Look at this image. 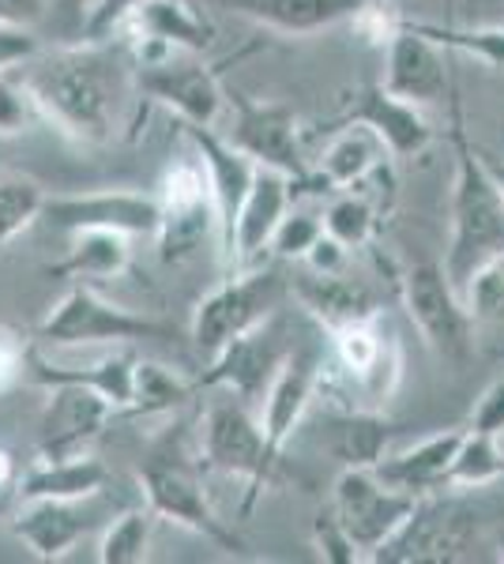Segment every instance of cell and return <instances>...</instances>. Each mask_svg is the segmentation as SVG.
Here are the masks:
<instances>
[{"mask_svg": "<svg viewBox=\"0 0 504 564\" xmlns=\"http://www.w3.org/2000/svg\"><path fill=\"white\" fill-rule=\"evenodd\" d=\"M23 87L31 90L42 121L87 148H103L117 135L121 106L132 76L106 42H76L42 50L23 65Z\"/></svg>", "mask_w": 504, "mask_h": 564, "instance_id": "1", "label": "cell"}, {"mask_svg": "<svg viewBox=\"0 0 504 564\" xmlns=\"http://www.w3.org/2000/svg\"><path fill=\"white\" fill-rule=\"evenodd\" d=\"M452 241H448L441 268L452 279V286L463 290V282L504 249V193L485 170L479 143H471L467 135L460 98H452Z\"/></svg>", "mask_w": 504, "mask_h": 564, "instance_id": "2", "label": "cell"}, {"mask_svg": "<svg viewBox=\"0 0 504 564\" xmlns=\"http://www.w3.org/2000/svg\"><path fill=\"white\" fill-rule=\"evenodd\" d=\"M136 481H140L143 500L159 520L200 534L226 553H245L242 534L226 520H218V512L211 508L200 463L189 456L181 433H167L162 441H154V448L136 467Z\"/></svg>", "mask_w": 504, "mask_h": 564, "instance_id": "3", "label": "cell"}, {"mask_svg": "<svg viewBox=\"0 0 504 564\" xmlns=\"http://www.w3.org/2000/svg\"><path fill=\"white\" fill-rule=\"evenodd\" d=\"M200 463L218 475L242 478L249 486L242 512L249 516L253 505L279 481V463L268 452L260 417L249 411L245 399L223 391V399H211L200 417Z\"/></svg>", "mask_w": 504, "mask_h": 564, "instance_id": "4", "label": "cell"}, {"mask_svg": "<svg viewBox=\"0 0 504 564\" xmlns=\"http://www.w3.org/2000/svg\"><path fill=\"white\" fill-rule=\"evenodd\" d=\"M34 339L45 347L72 350V347H90V343H173L178 327L167 321H151L143 313H132L125 305L106 302L103 294L87 286H72L50 313L42 316Z\"/></svg>", "mask_w": 504, "mask_h": 564, "instance_id": "5", "label": "cell"}, {"mask_svg": "<svg viewBox=\"0 0 504 564\" xmlns=\"http://www.w3.org/2000/svg\"><path fill=\"white\" fill-rule=\"evenodd\" d=\"M479 542V512L460 497L421 494L415 512L388 542L369 553L373 564H452L471 561Z\"/></svg>", "mask_w": 504, "mask_h": 564, "instance_id": "6", "label": "cell"}, {"mask_svg": "<svg viewBox=\"0 0 504 564\" xmlns=\"http://www.w3.org/2000/svg\"><path fill=\"white\" fill-rule=\"evenodd\" d=\"M226 113H230V132L226 140L234 143L242 154H249L256 166L279 170L294 181V199L324 193V185L317 181L313 166L301 154L298 140V117L287 102H260L242 90H226Z\"/></svg>", "mask_w": 504, "mask_h": 564, "instance_id": "7", "label": "cell"}, {"mask_svg": "<svg viewBox=\"0 0 504 564\" xmlns=\"http://www.w3.org/2000/svg\"><path fill=\"white\" fill-rule=\"evenodd\" d=\"M290 294V279H282L271 268H249L234 271L218 290L200 297L196 313H192V339L196 347L215 358L237 335L260 327L268 316L282 308Z\"/></svg>", "mask_w": 504, "mask_h": 564, "instance_id": "8", "label": "cell"}, {"mask_svg": "<svg viewBox=\"0 0 504 564\" xmlns=\"http://www.w3.org/2000/svg\"><path fill=\"white\" fill-rule=\"evenodd\" d=\"M399 297L421 343L448 366H467L474 354V316L441 263H415L399 275Z\"/></svg>", "mask_w": 504, "mask_h": 564, "instance_id": "9", "label": "cell"}, {"mask_svg": "<svg viewBox=\"0 0 504 564\" xmlns=\"http://www.w3.org/2000/svg\"><path fill=\"white\" fill-rule=\"evenodd\" d=\"M178 124L207 170L211 204H215L218 263H223L226 275H234V230H237V215H242L245 196H249V188H253L256 162L249 154L237 151L218 129H204V124H189V121H178Z\"/></svg>", "mask_w": 504, "mask_h": 564, "instance_id": "10", "label": "cell"}, {"mask_svg": "<svg viewBox=\"0 0 504 564\" xmlns=\"http://www.w3.org/2000/svg\"><path fill=\"white\" fill-rule=\"evenodd\" d=\"M415 494L392 489L373 467H343V475L335 478L332 508L346 531H351L357 550L365 553V561H369V553L377 545H384L399 531L403 520L415 512Z\"/></svg>", "mask_w": 504, "mask_h": 564, "instance_id": "11", "label": "cell"}, {"mask_svg": "<svg viewBox=\"0 0 504 564\" xmlns=\"http://www.w3.org/2000/svg\"><path fill=\"white\" fill-rule=\"evenodd\" d=\"M45 223L61 234L76 230H117L128 238H154L162 226V199L136 188H98L45 199Z\"/></svg>", "mask_w": 504, "mask_h": 564, "instance_id": "12", "label": "cell"}, {"mask_svg": "<svg viewBox=\"0 0 504 564\" xmlns=\"http://www.w3.org/2000/svg\"><path fill=\"white\" fill-rule=\"evenodd\" d=\"M294 350L287 343V327H282L279 313L268 316L260 327L253 332L237 335V339L226 343L223 350L211 358V366L196 377V388L200 391H230V395L245 399V403H256L264 399V391L275 380L279 372L282 358Z\"/></svg>", "mask_w": 504, "mask_h": 564, "instance_id": "13", "label": "cell"}, {"mask_svg": "<svg viewBox=\"0 0 504 564\" xmlns=\"http://www.w3.org/2000/svg\"><path fill=\"white\" fill-rule=\"evenodd\" d=\"M162 226H159V257L167 263L189 260L215 230V204H211V181L204 162L181 159L162 177Z\"/></svg>", "mask_w": 504, "mask_h": 564, "instance_id": "14", "label": "cell"}, {"mask_svg": "<svg viewBox=\"0 0 504 564\" xmlns=\"http://www.w3.org/2000/svg\"><path fill=\"white\" fill-rule=\"evenodd\" d=\"M117 31L128 34L136 65H154L173 53H207L215 45V26L200 15L196 0H143Z\"/></svg>", "mask_w": 504, "mask_h": 564, "instance_id": "15", "label": "cell"}, {"mask_svg": "<svg viewBox=\"0 0 504 564\" xmlns=\"http://www.w3.org/2000/svg\"><path fill=\"white\" fill-rule=\"evenodd\" d=\"M132 84L140 102L170 109L178 121L215 129L226 117V90L218 84V72L207 65H178L173 57L154 65H132Z\"/></svg>", "mask_w": 504, "mask_h": 564, "instance_id": "16", "label": "cell"}, {"mask_svg": "<svg viewBox=\"0 0 504 564\" xmlns=\"http://www.w3.org/2000/svg\"><path fill=\"white\" fill-rule=\"evenodd\" d=\"M324 358H320L317 343H305V347H294L282 358L279 372L268 384L260 399V425H264V441H268V452L275 459H282L290 436L298 433V425L305 422L309 406H313L317 391H320V377H324Z\"/></svg>", "mask_w": 504, "mask_h": 564, "instance_id": "17", "label": "cell"}, {"mask_svg": "<svg viewBox=\"0 0 504 564\" xmlns=\"http://www.w3.org/2000/svg\"><path fill=\"white\" fill-rule=\"evenodd\" d=\"M117 411L84 384L50 388V403L39 417V459H76L90 456V444L103 436Z\"/></svg>", "mask_w": 504, "mask_h": 564, "instance_id": "18", "label": "cell"}, {"mask_svg": "<svg viewBox=\"0 0 504 564\" xmlns=\"http://www.w3.org/2000/svg\"><path fill=\"white\" fill-rule=\"evenodd\" d=\"M339 124H362V129H369L392 159H418L437 140L433 124L421 113V106L392 95L384 84H369L357 90L351 102H346V113L339 117Z\"/></svg>", "mask_w": 504, "mask_h": 564, "instance_id": "19", "label": "cell"}, {"mask_svg": "<svg viewBox=\"0 0 504 564\" xmlns=\"http://www.w3.org/2000/svg\"><path fill=\"white\" fill-rule=\"evenodd\" d=\"M384 87L392 95L407 98L418 106H433L448 98L452 76H448V57L433 39L418 34L410 20H403L396 39L384 45Z\"/></svg>", "mask_w": 504, "mask_h": 564, "instance_id": "20", "label": "cell"}, {"mask_svg": "<svg viewBox=\"0 0 504 564\" xmlns=\"http://www.w3.org/2000/svg\"><path fill=\"white\" fill-rule=\"evenodd\" d=\"M290 207H294V181L279 170L256 166L253 188L245 196L234 230V271H249L271 249L275 230Z\"/></svg>", "mask_w": 504, "mask_h": 564, "instance_id": "21", "label": "cell"}, {"mask_svg": "<svg viewBox=\"0 0 504 564\" xmlns=\"http://www.w3.org/2000/svg\"><path fill=\"white\" fill-rule=\"evenodd\" d=\"M290 294L298 297V305L317 321L320 332L339 335L343 327L380 321V302L373 297V290L365 282L339 275H320V271H301L290 279Z\"/></svg>", "mask_w": 504, "mask_h": 564, "instance_id": "22", "label": "cell"}, {"mask_svg": "<svg viewBox=\"0 0 504 564\" xmlns=\"http://www.w3.org/2000/svg\"><path fill=\"white\" fill-rule=\"evenodd\" d=\"M230 8L234 15H245L264 31L309 39L320 31L351 26V20L365 8V0H215Z\"/></svg>", "mask_w": 504, "mask_h": 564, "instance_id": "23", "label": "cell"}, {"mask_svg": "<svg viewBox=\"0 0 504 564\" xmlns=\"http://www.w3.org/2000/svg\"><path fill=\"white\" fill-rule=\"evenodd\" d=\"M90 527L95 520L84 512V500H20V512L12 516V534L39 561L68 557Z\"/></svg>", "mask_w": 504, "mask_h": 564, "instance_id": "24", "label": "cell"}, {"mask_svg": "<svg viewBox=\"0 0 504 564\" xmlns=\"http://www.w3.org/2000/svg\"><path fill=\"white\" fill-rule=\"evenodd\" d=\"M26 377L42 388H57V384H84L95 388L98 395L114 406L117 414L128 411L132 403V377H136V358L128 350L106 354V358L90 361V366H57V361L42 358L39 339L31 343V358H26Z\"/></svg>", "mask_w": 504, "mask_h": 564, "instance_id": "25", "label": "cell"}, {"mask_svg": "<svg viewBox=\"0 0 504 564\" xmlns=\"http://www.w3.org/2000/svg\"><path fill=\"white\" fill-rule=\"evenodd\" d=\"M463 436L467 430L433 433V436H426V441H418L415 448L388 452L373 470H377L392 489H403V494H415V497L437 494V489H444L448 467H452Z\"/></svg>", "mask_w": 504, "mask_h": 564, "instance_id": "26", "label": "cell"}, {"mask_svg": "<svg viewBox=\"0 0 504 564\" xmlns=\"http://www.w3.org/2000/svg\"><path fill=\"white\" fill-rule=\"evenodd\" d=\"M109 486V470L95 456L34 459L20 478V500H95Z\"/></svg>", "mask_w": 504, "mask_h": 564, "instance_id": "27", "label": "cell"}, {"mask_svg": "<svg viewBox=\"0 0 504 564\" xmlns=\"http://www.w3.org/2000/svg\"><path fill=\"white\" fill-rule=\"evenodd\" d=\"M384 143L362 124H343V132L320 154V166L313 174L320 177L324 193H346V188H362L365 181L380 170Z\"/></svg>", "mask_w": 504, "mask_h": 564, "instance_id": "28", "label": "cell"}, {"mask_svg": "<svg viewBox=\"0 0 504 564\" xmlns=\"http://www.w3.org/2000/svg\"><path fill=\"white\" fill-rule=\"evenodd\" d=\"M399 425L377 411H357L346 406L328 417V448L343 467H377L388 456L392 441H396Z\"/></svg>", "mask_w": 504, "mask_h": 564, "instance_id": "29", "label": "cell"}, {"mask_svg": "<svg viewBox=\"0 0 504 564\" xmlns=\"http://www.w3.org/2000/svg\"><path fill=\"white\" fill-rule=\"evenodd\" d=\"M64 260L50 263L53 279H117L132 268V238L117 230H76L68 234Z\"/></svg>", "mask_w": 504, "mask_h": 564, "instance_id": "30", "label": "cell"}, {"mask_svg": "<svg viewBox=\"0 0 504 564\" xmlns=\"http://www.w3.org/2000/svg\"><path fill=\"white\" fill-rule=\"evenodd\" d=\"M200 395L196 380H185L181 372L167 369L162 361L136 358V377H132V403L125 414L136 417H162L173 414L181 406H189Z\"/></svg>", "mask_w": 504, "mask_h": 564, "instance_id": "31", "label": "cell"}, {"mask_svg": "<svg viewBox=\"0 0 504 564\" xmlns=\"http://www.w3.org/2000/svg\"><path fill=\"white\" fill-rule=\"evenodd\" d=\"M504 478V444L501 436H485L467 430L452 467H448L444 489H485Z\"/></svg>", "mask_w": 504, "mask_h": 564, "instance_id": "32", "label": "cell"}, {"mask_svg": "<svg viewBox=\"0 0 504 564\" xmlns=\"http://www.w3.org/2000/svg\"><path fill=\"white\" fill-rule=\"evenodd\" d=\"M154 520L159 516L143 508H125L114 523H106L103 539H98V561L103 564H143L151 557Z\"/></svg>", "mask_w": 504, "mask_h": 564, "instance_id": "33", "label": "cell"}, {"mask_svg": "<svg viewBox=\"0 0 504 564\" xmlns=\"http://www.w3.org/2000/svg\"><path fill=\"white\" fill-rule=\"evenodd\" d=\"M418 34L433 39L441 50H455L463 57H474L479 65L504 72V23H490V26H448V23H421L410 20Z\"/></svg>", "mask_w": 504, "mask_h": 564, "instance_id": "34", "label": "cell"}, {"mask_svg": "<svg viewBox=\"0 0 504 564\" xmlns=\"http://www.w3.org/2000/svg\"><path fill=\"white\" fill-rule=\"evenodd\" d=\"M45 199H50V193L34 177L0 166V245L31 230L45 212Z\"/></svg>", "mask_w": 504, "mask_h": 564, "instance_id": "35", "label": "cell"}, {"mask_svg": "<svg viewBox=\"0 0 504 564\" xmlns=\"http://www.w3.org/2000/svg\"><path fill=\"white\" fill-rule=\"evenodd\" d=\"M320 218H324V230L343 241L346 249H362V245L373 238V230H377V212H373L369 199L357 196L354 188L339 193Z\"/></svg>", "mask_w": 504, "mask_h": 564, "instance_id": "36", "label": "cell"}, {"mask_svg": "<svg viewBox=\"0 0 504 564\" xmlns=\"http://www.w3.org/2000/svg\"><path fill=\"white\" fill-rule=\"evenodd\" d=\"M460 294L474 324H504V249L463 282Z\"/></svg>", "mask_w": 504, "mask_h": 564, "instance_id": "37", "label": "cell"}, {"mask_svg": "<svg viewBox=\"0 0 504 564\" xmlns=\"http://www.w3.org/2000/svg\"><path fill=\"white\" fill-rule=\"evenodd\" d=\"M320 234H324V218L313 215V212H298V207H290V212L282 215L275 238H271V252L279 260H305V252L313 249Z\"/></svg>", "mask_w": 504, "mask_h": 564, "instance_id": "38", "label": "cell"}, {"mask_svg": "<svg viewBox=\"0 0 504 564\" xmlns=\"http://www.w3.org/2000/svg\"><path fill=\"white\" fill-rule=\"evenodd\" d=\"M313 550H317V557L328 564L365 561V553L357 550V542L351 539V531L343 527V520L335 516V508H324V512L313 520Z\"/></svg>", "mask_w": 504, "mask_h": 564, "instance_id": "39", "label": "cell"}, {"mask_svg": "<svg viewBox=\"0 0 504 564\" xmlns=\"http://www.w3.org/2000/svg\"><path fill=\"white\" fill-rule=\"evenodd\" d=\"M34 121H42V113L34 106L31 90L0 76V140H15V135L31 132Z\"/></svg>", "mask_w": 504, "mask_h": 564, "instance_id": "40", "label": "cell"}, {"mask_svg": "<svg viewBox=\"0 0 504 564\" xmlns=\"http://www.w3.org/2000/svg\"><path fill=\"white\" fill-rule=\"evenodd\" d=\"M354 26V34L362 42H369V45H388L392 39H396V31L403 26V15L396 12V4L392 0H365V8L351 20Z\"/></svg>", "mask_w": 504, "mask_h": 564, "instance_id": "41", "label": "cell"}, {"mask_svg": "<svg viewBox=\"0 0 504 564\" xmlns=\"http://www.w3.org/2000/svg\"><path fill=\"white\" fill-rule=\"evenodd\" d=\"M42 53V39L34 34L31 23L0 20V76L12 68H23Z\"/></svg>", "mask_w": 504, "mask_h": 564, "instance_id": "42", "label": "cell"}, {"mask_svg": "<svg viewBox=\"0 0 504 564\" xmlns=\"http://www.w3.org/2000/svg\"><path fill=\"white\" fill-rule=\"evenodd\" d=\"M31 343L34 339H23L15 327L0 324V399H4L12 388L23 384L26 358H31Z\"/></svg>", "mask_w": 504, "mask_h": 564, "instance_id": "43", "label": "cell"}, {"mask_svg": "<svg viewBox=\"0 0 504 564\" xmlns=\"http://www.w3.org/2000/svg\"><path fill=\"white\" fill-rule=\"evenodd\" d=\"M471 433H485V436H504V377L493 380L490 388L479 395L471 411Z\"/></svg>", "mask_w": 504, "mask_h": 564, "instance_id": "44", "label": "cell"}, {"mask_svg": "<svg viewBox=\"0 0 504 564\" xmlns=\"http://www.w3.org/2000/svg\"><path fill=\"white\" fill-rule=\"evenodd\" d=\"M136 4H143V0H98L95 15L87 20L84 39L87 42H109L117 34V26H121V20L132 12Z\"/></svg>", "mask_w": 504, "mask_h": 564, "instance_id": "45", "label": "cell"}, {"mask_svg": "<svg viewBox=\"0 0 504 564\" xmlns=\"http://www.w3.org/2000/svg\"><path fill=\"white\" fill-rule=\"evenodd\" d=\"M346 257H351V249H346L343 241L332 238V234L324 230L317 238L313 249L305 252V260H301V263H305L309 271H320V275H339V271L346 268Z\"/></svg>", "mask_w": 504, "mask_h": 564, "instance_id": "46", "label": "cell"}, {"mask_svg": "<svg viewBox=\"0 0 504 564\" xmlns=\"http://www.w3.org/2000/svg\"><path fill=\"white\" fill-rule=\"evenodd\" d=\"M20 478H23L20 459H15L8 448H0V516L20 500Z\"/></svg>", "mask_w": 504, "mask_h": 564, "instance_id": "47", "label": "cell"}, {"mask_svg": "<svg viewBox=\"0 0 504 564\" xmlns=\"http://www.w3.org/2000/svg\"><path fill=\"white\" fill-rule=\"evenodd\" d=\"M53 4H57V12H61L64 23H72L79 34H84L87 20L95 15V8H98V0H53Z\"/></svg>", "mask_w": 504, "mask_h": 564, "instance_id": "48", "label": "cell"}, {"mask_svg": "<svg viewBox=\"0 0 504 564\" xmlns=\"http://www.w3.org/2000/svg\"><path fill=\"white\" fill-rule=\"evenodd\" d=\"M45 12V0H0V20L34 23Z\"/></svg>", "mask_w": 504, "mask_h": 564, "instance_id": "49", "label": "cell"}, {"mask_svg": "<svg viewBox=\"0 0 504 564\" xmlns=\"http://www.w3.org/2000/svg\"><path fill=\"white\" fill-rule=\"evenodd\" d=\"M479 154H482L485 170H490V177L497 181V188L504 193V159H501V154H493V151H485V148H479Z\"/></svg>", "mask_w": 504, "mask_h": 564, "instance_id": "50", "label": "cell"}, {"mask_svg": "<svg viewBox=\"0 0 504 564\" xmlns=\"http://www.w3.org/2000/svg\"><path fill=\"white\" fill-rule=\"evenodd\" d=\"M493 545H497V561L504 564V523L497 527V531H493Z\"/></svg>", "mask_w": 504, "mask_h": 564, "instance_id": "51", "label": "cell"}]
</instances>
